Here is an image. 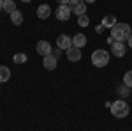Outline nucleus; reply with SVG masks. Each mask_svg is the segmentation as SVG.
<instances>
[{
	"label": "nucleus",
	"mask_w": 132,
	"mask_h": 131,
	"mask_svg": "<svg viewBox=\"0 0 132 131\" xmlns=\"http://www.w3.org/2000/svg\"><path fill=\"white\" fill-rule=\"evenodd\" d=\"M130 36H132V30H130V25H129V23H118V21H116V25L111 29V37L114 41L123 43V41L129 39Z\"/></svg>",
	"instance_id": "1"
},
{
	"label": "nucleus",
	"mask_w": 132,
	"mask_h": 131,
	"mask_svg": "<svg viewBox=\"0 0 132 131\" xmlns=\"http://www.w3.org/2000/svg\"><path fill=\"white\" fill-rule=\"evenodd\" d=\"M109 110H111V113L116 117V119H123V117L129 115L130 106L127 105V101H125V99H116V101H113V105H111Z\"/></svg>",
	"instance_id": "2"
},
{
	"label": "nucleus",
	"mask_w": 132,
	"mask_h": 131,
	"mask_svg": "<svg viewBox=\"0 0 132 131\" xmlns=\"http://www.w3.org/2000/svg\"><path fill=\"white\" fill-rule=\"evenodd\" d=\"M92 64L95 66V67H104V66H108V62H109V51L106 50H95L92 53Z\"/></svg>",
	"instance_id": "3"
},
{
	"label": "nucleus",
	"mask_w": 132,
	"mask_h": 131,
	"mask_svg": "<svg viewBox=\"0 0 132 131\" xmlns=\"http://www.w3.org/2000/svg\"><path fill=\"white\" fill-rule=\"evenodd\" d=\"M69 7H71V11L76 16L86 14V2H85V0H71V2H69Z\"/></svg>",
	"instance_id": "4"
},
{
	"label": "nucleus",
	"mask_w": 132,
	"mask_h": 131,
	"mask_svg": "<svg viewBox=\"0 0 132 131\" xmlns=\"http://www.w3.org/2000/svg\"><path fill=\"white\" fill-rule=\"evenodd\" d=\"M71 14H72V11H71L69 5H58L56 11H55L56 20H60V21H67L69 18H71Z\"/></svg>",
	"instance_id": "5"
},
{
	"label": "nucleus",
	"mask_w": 132,
	"mask_h": 131,
	"mask_svg": "<svg viewBox=\"0 0 132 131\" xmlns=\"http://www.w3.org/2000/svg\"><path fill=\"white\" fill-rule=\"evenodd\" d=\"M56 46H58L60 50H69V48L72 46V37L65 36V34L58 36V37H56Z\"/></svg>",
	"instance_id": "6"
},
{
	"label": "nucleus",
	"mask_w": 132,
	"mask_h": 131,
	"mask_svg": "<svg viewBox=\"0 0 132 131\" xmlns=\"http://www.w3.org/2000/svg\"><path fill=\"white\" fill-rule=\"evenodd\" d=\"M125 51H127V46H125L123 43H120V41H114V43L111 44V53L114 55V57L120 59V57L125 55Z\"/></svg>",
	"instance_id": "7"
},
{
	"label": "nucleus",
	"mask_w": 132,
	"mask_h": 131,
	"mask_svg": "<svg viewBox=\"0 0 132 131\" xmlns=\"http://www.w3.org/2000/svg\"><path fill=\"white\" fill-rule=\"evenodd\" d=\"M35 50H37L39 55L46 57V55H51L53 48H51V44L48 43V41H39V43H37V46H35Z\"/></svg>",
	"instance_id": "8"
},
{
	"label": "nucleus",
	"mask_w": 132,
	"mask_h": 131,
	"mask_svg": "<svg viewBox=\"0 0 132 131\" xmlns=\"http://www.w3.org/2000/svg\"><path fill=\"white\" fill-rule=\"evenodd\" d=\"M65 53H67V59L71 62H79L81 60V50L76 48V46H71L69 50H65Z\"/></svg>",
	"instance_id": "9"
},
{
	"label": "nucleus",
	"mask_w": 132,
	"mask_h": 131,
	"mask_svg": "<svg viewBox=\"0 0 132 131\" xmlns=\"http://www.w3.org/2000/svg\"><path fill=\"white\" fill-rule=\"evenodd\" d=\"M51 14V7L48 4H41L39 7H37V18L39 20H48Z\"/></svg>",
	"instance_id": "10"
},
{
	"label": "nucleus",
	"mask_w": 132,
	"mask_h": 131,
	"mask_svg": "<svg viewBox=\"0 0 132 131\" xmlns=\"http://www.w3.org/2000/svg\"><path fill=\"white\" fill-rule=\"evenodd\" d=\"M56 62H58L56 57H53V55H46L44 60H42V66H44L48 71H53L55 67H56Z\"/></svg>",
	"instance_id": "11"
},
{
	"label": "nucleus",
	"mask_w": 132,
	"mask_h": 131,
	"mask_svg": "<svg viewBox=\"0 0 132 131\" xmlns=\"http://www.w3.org/2000/svg\"><path fill=\"white\" fill-rule=\"evenodd\" d=\"M72 46H76V48H79V50H81L83 46H86V36H85V34H76V36L72 37Z\"/></svg>",
	"instance_id": "12"
},
{
	"label": "nucleus",
	"mask_w": 132,
	"mask_h": 131,
	"mask_svg": "<svg viewBox=\"0 0 132 131\" xmlns=\"http://www.w3.org/2000/svg\"><path fill=\"white\" fill-rule=\"evenodd\" d=\"M104 29H113L114 25H116V18H114V14H106L104 18H102V23H101Z\"/></svg>",
	"instance_id": "13"
},
{
	"label": "nucleus",
	"mask_w": 132,
	"mask_h": 131,
	"mask_svg": "<svg viewBox=\"0 0 132 131\" xmlns=\"http://www.w3.org/2000/svg\"><path fill=\"white\" fill-rule=\"evenodd\" d=\"M116 92H118V96H120L122 99H125V98H129V96H130V89H129L127 85H123V83L116 87Z\"/></svg>",
	"instance_id": "14"
},
{
	"label": "nucleus",
	"mask_w": 132,
	"mask_h": 131,
	"mask_svg": "<svg viewBox=\"0 0 132 131\" xmlns=\"http://www.w3.org/2000/svg\"><path fill=\"white\" fill-rule=\"evenodd\" d=\"M11 80V71L9 67H5V66H0V83H4V81Z\"/></svg>",
	"instance_id": "15"
},
{
	"label": "nucleus",
	"mask_w": 132,
	"mask_h": 131,
	"mask_svg": "<svg viewBox=\"0 0 132 131\" xmlns=\"http://www.w3.org/2000/svg\"><path fill=\"white\" fill-rule=\"evenodd\" d=\"M11 23H14V25H21L23 23V14L18 9L14 11V12H11Z\"/></svg>",
	"instance_id": "16"
},
{
	"label": "nucleus",
	"mask_w": 132,
	"mask_h": 131,
	"mask_svg": "<svg viewBox=\"0 0 132 131\" xmlns=\"http://www.w3.org/2000/svg\"><path fill=\"white\" fill-rule=\"evenodd\" d=\"M4 11L5 12H14L16 11V2L14 0H4Z\"/></svg>",
	"instance_id": "17"
},
{
	"label": "nucleus",
	"mask_w": 132,
	"mask_h": 131,
	"mask_svg": "<svg viewBox=\"0 0 132 131\" xmlns=\"http://www.w3.org/2000/svg\"><path fill=\"white\" fill-rule=\"evenodd\" d=\"M12 60L16 62V64H25V62L28 60V57H27V55H25V53H16V55H14V57H12Z\"/></svg>",
	"instance_id": "18"
},
{
	"label": "nucleus",
	"mask_w": 132,
	"mask_h": 131,
	"mask_svg": "<svg viewBox=\"0 0 132 131\" xmlns=\"http://www.w3.org/2000/svg\"><path fill=\"white\" fill-rule=\"evenodd\" d=\"M78 25H79V27H88V25H90V18H88L86 14L78 16Z\"/></svg>",
	"instance_id": "19"
},
{
	"label": "nucleus",
	"mask_w": 132,
	"mask_h": 131,
	"mask_svg": "<svg viewBox=\"0 0 132 131\" xmlns=\"http://www.w3.org/2000/svg\"><path fill=\"white\" fill-rule=\"evenodd\" d=\"M123 85H127L129 89H132V71H127L123 74Z\"/></svg>",
	"instance_id": "20"
},
{
	"label": "nucleus",
	"mask_w": 132,
	"mask_h": 131,
	"mask_svg": "<svg viewBox=\"0 0 132 131\" xmlns=\"http://www.w3.org/2000/svg\"><path fill=\"white\" fill-rule=\"evenodd\" d=\"M60 48H58V46H56V48H55V50L51 51V55H53V57H56V59H58V57H60Z\"/></svg>",
	"instance_id": "21"
},
{
	"label": "nucleus",
	"mask_w": 132,
	"mask_h": 131,
	"mask_svg": "<svg viewBox=\"0 0 132 131\" xmlns=\"http://www.w3.org/2000/svg\"><path fill=\"white\" fill-rule=\"evenodd\" d=\"M56 2H58V5H69L71 0H56Z\"/></svg>",
	"instance_id": "22"
},
{
	"label": "nucleus",
	"mask_w": 132,
	"mask_h": 131,
	"mask_svg": "<svg viewBox=\"0 0 132 131\" xmlns=\"http://www.w3.org/2000/svg\"><path fill=\"white\" fill-rule=\"evenodd\" d=\"M127 43H129V46H130V48H132V36H130V37H129V39H127Z\"/></svg>",
	"instance_id": "23"
},
{
	"label": "nucleus",
	"mask_w": 132,
	"mask_h": 131,
	"mask_svg": "<svg viewBox=\"0 0 132 131\" xmlns=\"http://www.w3.org/2000/svg\"><path fill=\"white\" fill-rule=\"evenodd\" d=\"M0 11H4V0H0Z\"/></svg>",
	"instance_id": "24"
},
{
	"label": "nucleus",
	"mask_w": 132,
	"mask_h": 131,
	"mask_svg": "<svg viewBox=\"0 0 132 131\" xmlns=\"http://www.w3.org/2000/svg\"><path fill=\"white\" fill-rule=\"evenodd\" d=\"M85 2H88V4H93V2H95V0H85Z\"/></svg>",
	"instance_id": "25"
},
{
	"label": "nucleus",
	"mask_w": 132,
	"mask_h": 131,
	"mask_svg": "<svg viewBox=\"0 0 132 131\" xmlns=\"http://www.w3.org/2000/svg\"><path fill=\"white\" fill-rule=\"evenodd\" d=\"M20 2H25V4H28V2H32V0H20Z\"/></svg>",
	"instance_id": "26"
}]
</instances>
